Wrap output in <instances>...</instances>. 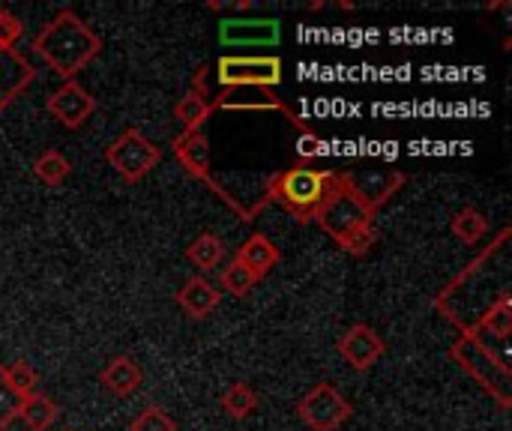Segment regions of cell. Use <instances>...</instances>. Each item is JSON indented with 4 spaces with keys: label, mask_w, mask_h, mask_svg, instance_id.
Masks as SVG:
<instances>
[{
    "label": "cell",
    "mask_w": 512,
    "mask_h": 431,
    "mask_svg": "<svg viewBox=\"0 0 512 431\" xmlns=\"http://www.w3.org/2000/svg\"><path fill=\"white\" fill-rule=\"evenodd\" d=\"M24 33V24L18 15H12L9 9H0V51H12L18 45Z\"/></svg>",
    "instance_id": "cell-30"
},
{
    "label": "cell",
    "mask_w": 512,
    "mask_h": 431,
    "mask_svg": "<svg viewBox=\"0 0 512 431\" xmlns=\"http://www.w3.org/2000/svg\"><path fill=\"white\" fill-rule=\"evenodd\" d=\"M375 243H378V228H375V222H369V225H360L357 231H351L339 243V249H345L348 255L360 258V255H369L375 249Z\"/></svg>",
    "instance_id": "cell-28"
},
{
    "label": "cell",
    "mask_w": 512,
    "mask_h": 431,
    "mask_svg": "<svg viewBox=\"0 0 512 431\" xmlns=\"http://www.w3.org/2000/svg\"><path fill=\"white\" fill-rule=\"evenodd\" d=\"M99 384H102L105 393H111V396H117V399H129V396H135V393L141 390L144 372H141V366H138L132 357L117 354V357H111V360L105 363V369L99 372Z\"/></svg>",
    "instance_id": "cell-15"
},
{
    "label": "cell",
    "mask_w": 512,
    "mask_h": 431,
    "mask_svg": "<svg viewBox=\"0 0 512 431\" xmlns=\"http://www.w3.org/2000/svg\"><path fill=\"white\" fill-rule=\"evenodd\" d=\"M36 69L27 63L24 54L12 51H0V114L33 84Z\"/></svg>",
    "instance_id": "cell-14"
},
{
    "label": "cell",
    "mask_w": 512,
    "mask_h": 431,
    "mask_svg": "<svg viewBox=\"0 0 512 431\" xmlns=\"http://www.w3.org/2000/svg\"><path fill=\"white\" fill-rule=\"evenodd\" d=\"M33 174H36L45 186H60V183L69 180L72 165H69V159H66L60 150L48 147V150H42V153L33 159Z\"/></svg>",
    "instance_id": "cell-24"
},
{
    "label": "cell",
    "mask_w": 512,
    "mask_h": 431,
    "mask_svg": "<svg viewBox=\"0 0 512 431\" xmlns=\"http://www.w3.org/2000/svg\"><path fill=\"white\" fill-rule=\"evenodd\" d=\"M219 300H222V291H219L210 279H204V276L186 279L183 288L177 291V306H180L192 321L210 318L213 309L219 306Z\"/></svg>",
    "instance_id": "cell-17"
},
{
    "label": "cell",
    "mask_w": 512,
    "mask_h": 431,
    "mask_svg": "<svg viewBox=\"0 0 512 431\" xmlns=\"http://www.w3.org/2000/svg\"><path fill=\"white\" fill-rule=\"evenodd\" d=\"M129 431H180V426H177V420H174L165 408L150 405V408H144V411L129 423Z\"/></svg>",
    "instance_id": "cell-27"
},
{
    "label": "cell",
    "mask_w": 512,
    "mask_h": 431,
    "mask_svg": "<svg viewBox=\"0 0 512 431\" xmlns=\"http://www.w3.org/2000/svg\"><path fill=\"white\" fill-rule=\"evenodd\" d=\"M297 417L309 431H339L354 417V405L333 384H315L297 402Z\"/></svg>",
    "instance_id": "cell-8"
},
{
    "label": "cell",
    "mask_w": 512,
    "mask_h": 431,
    "mask_svg": "<svg viewBox=\"0 0 512 431\" xmlns=\"http://www.w3.org/2000/svg\"><path fill=\"white\" fill-rule=\"evenodd\" d=\"M219 285H222L231 297H249L252 288L258 285V279H255L243 264L231 261V264H225V270L219 273Z\"/></svg>",
    "instance_id": "cell-26"
},
{
    "label": "cell",
    "mask_w": 512,
    "mask_h": 431,
    "mask_svg": "<svg viewBox=\"0 0 512 431\" xmlns=\"http://www.w3.org/2000/svg\"><path fill=\"white\" fill-rule=\"evenodd\" d=\"M219 405H222V411H225L231 420H246V417H252V414L258 411L261 396H258L249 384L237 381V384H231V387L222 393Z\"/></svg>",
    "instance_id": "cell-23"
},
{
    "label": "cell",
    "mask_w": 512,
    "mask_h": 431,
    "mask_svg": "<svg viewBox=\"0 0 512 431\" xmlns=\"http://www.w3.org/2000/svg\"><path fill=\"white\" fill-rule=\"evenodd\" d=\"M468 330H477L480 336H492V339H498L504 348H507V342H510V333H512V294L510 291H501L483 312H480V318L468 327Z\"/></svg>",
    "instance_id": "cell-19"
},
{
    "label": "cell",
    "mask_w": 512,
    "mask_h": 431,
    "mask_svg": "<svg viewBox=\"0 0 512 431\" xmlns=\"http://www.w3.org/2000/svg\"><path fill=\"white\" fill-rule=\"evenodd\" d=\"M369 222H375V210H369L366 201L354 192L348 171H336V183H333L324 207L318 210L315 225L339 246L351 231H357L360 225H369Z\"/></svg>",
    "instance_id": "cell-5"
},
{
    "label": "cell",
    "mask_w": 512,
    "mask_h": 431,
    "mask_svg": "<svg viewBox=\"0 0 512 431\" xmlns=\"http://www.w3.org/2000/svg\"><path fill=\"white\" fill-rule=\"evenodd\" d=\"M18 405H21V399L9 390V384H6V378H3V363H0V431H6L15 423Z\"/></svg>",
    "instance_id": "cell-29"
},
{
    "label": "cell",
    "mask_w": 512,
    "mask_h": 431,
    "mask_svg": "<svg viewBox=\"0 0 512 431\" xmlns=\"http://www.w3.org/2000/svg\"><path fill=\"white\" fill-rule=\"evenodd\" d=\"M207 72H210V66L201 63L192 75V87L174 105V120L183 126V132H198L204 126V120L213 114V108H210L213 96L207 90Z\"/></svg>",
    "instance_id": "cell-12"
},
{
    "label": "cell",
    "mask_w": 512,
    "mask_h": 431,
    "mask_svg": "<svg viewBox=\"0 0 512 431\" xmlns=\"http://www.w3.org/2000/svg\"><path fill=\"white\" fill-rule=\"evenodd\" d=\"M450 231L456 234L459 243L477 246V243L489 234V219H486L477 207H462V210L450 219Z\"/></svg>",
    "instance_id": "cell-22"
},
{
    "label": "cell",
    "mask_w": 512,
    "mask_h": 431,
    "mask_svg": "<svg viewBox=\"0 0 512 431\" xmlns=\"http://www.w3.org/2000/svg\"><path fill=\"white\" fill-rule=\"evenodd\" d=\"M45 111L66 129H81L93 111H96V99L78 84V81H63V87H57L48 99H45Z\"/></svg>",
    "instance_id": "cell-10"
},
{
    "label": "cell",
    "mask_w": 512,
    "mask_h": 431,
    "mask_svg": "<svg viewBox=\"0 0 512 431\" xmlns=\"http://www.w3.org/2000/svg\"><path fill=\"white\" fill-rule=\"evenodd\" d=\"M387 345L384 339L378 336L375 327L369 324H354L345 336H339L336 342V354L357 372H369L381 357H384Z\"/></svg>",
    "instance_id": "cell-11"
},
{
    "label": "cell",
    "mask_w": 512,
    "mask_h": 431,
    "mask_svg": "<svg viewBox=\"0 0 512 431\" xmlns=\"http://www.w3.org/2000/svg\"><path fill=\"white\" fill-rule=\"evenodd\" d=\"M333 183H336V171H324L300 162L267 180V195L261 198V204L267 207L270 201H276L297 225H309L324 207Z\"/></svg>",
    "instance_id": "cell-2"
},
{
    "label": "cell",
    "mask_w": 512,
    "mask_h": 431,
    "mask_svg": "<svg viewBox=\"0 0 512 431\" xmlns=\"http://www.w3.org/2000/svg\"><path fill=\"white\" fill-rule=\"evenodd\" d=\"M348 180L354 186V192L366 201L369 210H381L402 186H405V174L402 171H369V174H354L348 171Z\"/></svg>",
    "instance_id": "cell-13"
},
{
    "label": "cell",
    "mask_w": 512,
    "mask_h": 431,
    "mask_svg": "<svg viewBox=\"0 0 512 431\" xmlns=\"http://www.w3.org/2000/svg\"><path fill=\"white\" fill-rule=\"evenodd\" d=\"M216 78L222 90L228 87H270L276 90L285 78V66L276 54H222L216 60Z\"/></svg>",
    "instance_id": "cell-7"
},
{
    "label": "cell",
    "mask_w": 512,
    "mask_h": 431,
    "mask_svg": "<svg viewBox=\"0 0 512 431\" xmlns=\"http://www.w3.org/2000/svg\"><path fill=\"white\" fill-rule=\"evenodd\" d=\"M453 363L474 381L480 384L501 411L512 408V369L507 354L495 351L477 330H462L459 339L450 345Z\"/></svg>",
    "instance_id": "cell-3"
},
{
    "label": "cell",
    "mask_w": 512,
    "mask_h": 431,
    "mask_svg": "<svg viewBox=\"0 0 512 431\" xmlns=\"http://www.w3.org/2000/svg\"><path fill=\"white\" fill-rule=\"evenodd\" d=\"M57 417H60V408H57L48 396L33 393V396L21 399L18 417H15V420H21L30 431H48L57 423Z\"/></svg>",
    "instance_id": "cell-21"
},
{
    "label": "cell",
    "mask_w": 512,
    "mask_h": 431,
    "mask_svg": "<svg viewBox=\"0 0 512 431\" xmlns=\"http://www.w3.org/2000/svg\"><path fill=\"white\" fill-rule=\"evenodd\" d=\"M321 135L312 129V132H303V135H297V156L309 165V159H315V156H321Z\"/></svg>",
    "instance_id": "cell-31"
},
{
    "label": "cell",
    "mask_w": 512,
    "mask_h": 431,
    "mask_svg": "<svg viewBox=\"0 0 512 431\" xmlns=\"http://www.w3.org/2000/svg\"><path fill=\"white\" fill-rule=\"evenodd\" d=\"M234 261L237 264H243L258 282L282 261V252H279V246L273 243V240H267L264 234H252L249 240H243L240 243V249H237V255H234Z\"/></svg>",
    "instance_id": "cell-18"
},
{
    "label": "cell",
    "mask_w": 512,
    "mask_h": 431,
    "mask_svg": "<svg viewBox=\"0 0 512 431\" xmlns=\"http://www.w3.org/2000/svg\"><path fill=\"white\" fill-rule=\"evenodd\" d=\"M3 378H6L9 390H12L18 399L33 396L36 387H39V372H36L30 363H24V360H15L12 366H3Z\"/></svg>",
    "instance_id": "cell-25"
},
{
    "label": "cell",
    "mask_w": 512,
    "mask_h": 431,
    "mask_svg": "<svg viewBox=\"0 0 512 431\" xmlns=\"http://www.w3.org/2000/svg\"><path fill=\"white\" fill-rule=\"evenodd\" d=\"M162 159L159 144H153L138 126H126L108 147H105V162L126 180L138 183L144 180Z\"/></svg>",
    "instance_id": "cell-6"
},
{
    "label": "cell",
    "mask_w": 512,
    "mask_h": 431,
    "mask_svg": "<svg viewBox=\"0 0 512 431\" xmlns=\"http://www.w3.org/2000/svg\"><path fill=\"white\" fill-rule=\"evenodd\" d=\"M33 51L60 78L75 81V75L99 57L102 39L93 33V27L81 15H75L72 9H60L33 39Z\"/></svg>",
    "instance_id": "cell-1"
},
{
    "label": "cell",
    "mask_w": 512,
    "mask_h": 431,
    "mask_svg": "<svg viewBox=\"0 0 512 431\" xmlns=\"http://www.w3.org/2000/svg\"><path fill=\"white\" fill-rule=\"evenodd\" d=\"M171 153H174V159L180 162V168L189 174V177H195V180H201L219 201H225V207L228 210H234V216L240 219V222H252L261 210H264V204L258 201L255 207H243L216 177H213V168H210V141H207V135L198 129V132H183V135H177L174 141H171Z\"/></svg>",
    "instance_id": "cell-4"
},
{
    "label": "cell",
    "mask_w": 512,
    "mask_h": 431,
    "mask_svg": "<svg viewBox=\"0 0 512 431\" xmlns=\"http://www.w3.org/2000/svg\"><path fill=\"white\" fill-rule=\"evenodd\" d=\"M186 261L198 273H213L225 261V243L216 231H201L189 246H186Z\"/></svg>",
    "instance_id": "cell-20"
},
{
    "label": "cell",
    "mask_w": 512,
    "mask_h": 431,
    "mask_svg": "<svg viewBox=\"0 0 512 431\" xmlns=\"http://www.w3.org/2000/svg\"><path fill=\"white\" fill-rule=\"evenodd\" d=\"M213 111H279L288 117V123L303 135V132H312V126L270 87H228L222 90L219 96H213L210 102Z\"/></svg>",
    "instance_id": "cell-9"
},
{
    "label": "cell",
    "mask_w": 512,
    "mask_h": 431,
    "mask_svg": "<svg viewBox=\"0 0 512 431\" xmlns=\"http://www.w3.org/2000/svg\"><path fill=\"white\" fill-rule=\"evenodd\" d=\"M279 36H282L279 21H267V18H261V21H222V27H219L222 45H237V48H243V45H276Z\"/></svg>",
    "instance_id": "cell-16"
}]
</instances>
